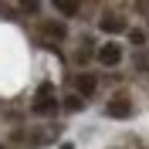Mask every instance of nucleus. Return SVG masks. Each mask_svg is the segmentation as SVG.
Returning <instances> with one entry per match:
<instances>
[{
  "mask_svg": "<svg viewBox=\"0 0 149 149\" xmlns=\"http://www.w3.org/2000/svg\"><path fill=\"white\" fill-rule=\"evenodd\" d=\"M88 58H92V51H88V47H81V51H78V54H74V61H81V65H85V61H88Z\"/></svg>",
  "mask_w": 149,
  "mask_h": 149,
  "instance_id": "10",
  "label": "nucleus"
},
{
  "mask_svg": "<svg viewBox=\"0 0 149 149\" xmlns=\"http://www.w3.org/2000/svg\"><path fill=\"white\" fill-rule=\"evenodd\" d=\"M95 58H98V65H102V68H119L122 58H125V51H122V44L109 41V44H102L98 51H95Z\"/></svg>",
  "mask_w": 149,
  "mask_h": 149,
  "instance_id": "2",
  "label": "nucleus"
},
{
  "mask_svg": "<svg viewBox=\"0 0 149 149\" xmlns=\"http://www.w3.org/2000/svg\"><path fill=\"white\" fill-rule=\"evenodd\" d=\"M105 115H109V119H129V115H132V109H129V98L115 95V98L109 102V109H105Z\"/></svg>",
  "mask_w": 149,
  "mask_h": 149,
  "instance_id": "6",
  "label": "nucleus"
},
{
  "mask_svg": "<svg viewBox=\"0 0 149 149\" xmlns=\"http://www.w3.org/2000/svg\"><path fill=\"white\" fill-rule=\"evenodd\" d=\"M31 112H34V115H44V119L58 112V98H54V85H51V81H44L34 92V98H31Z\"/></svg>",
  "mask_w": 149,
  "mask_h": 149,
  "instance_id": "1",
  "label": "nucleus"
},
{
  "mask_svg": "<svg viewBox=\"0 0 149 149\" xmlns=\"http://www.w3.org/2000/svg\"><path fill=\"white\" fill-rule=\"evenodd\" d=\"M71 85H74V95H81V98H92V95L98 92V78L88 74V71H78L71 78Z\"/></svg>",
  "mask_w": 149,
  "mask_h": 149,
  "instance_id": "4",
  "label": "nucleus"
},
{
  "mask_svg": "<svg viewBox=\"0 0 149 149\" xmlns=\"http://www.w3.org/2000/svg\"><path fill=\"white\" fill-rule=\"evenodd\" d=\"M54 10L65 14V17H78L81 14V3H65V0H54Z\"/></svg>",
  "mask_w": 149,
  "mask_h": 149,
  "instance_id": "8",
  "label": "nucleus"
},
{
  "mask_svg": "<svg viewBox=\"0 0 149 149\" xmlns=\"http://www.w3.org/2000/svg\"><path fill=\"white\" fill-rule=\"evenodd\" d=\"M61 149H74V146H71V142H61Z\"/></svg>",
  "mask_w": 149,
  "mask_h": 149,
  "instance_id": "11",
  "label": "nucleus"
},
{
  "mask_svg": "<svg viewBox=\"0 0 149 149\" xmlns=\"http://www.w3.org/2000/svg\"><path fill=\"white\" fill-rule=\"evenodd\" d=\"M0 149H7V146H0Z\"/></svg>",
  "mask_w": 149,
  "mask_h": 149,
  "instance_id": "12",
  "label": "nucleus"
},
{
  "mask_svg": "<svg viewBox=\"0 0 149 149\" xmlns=\"http://www.w3.org/2000/svg\"><path fill=\"white\" fill-rule=\"evenodd\" d=\"M41 34H44V41L51 47L54 44H61L68 37V27H65V20H58V17H51V20H41Z\"/></svg>",
  "mask_w": 149,
  "mask_h": 149,
  "instance_id": "3",
  "label": "nucleus"
},
{
  "mask_svg": "<svg viewBox=\"0 0 149 149\" xmlns=\"http://www.w3.org/2000/svg\"><path fill=\"white\" fill-rule=\"evenodd\" d=\"M125 27H129V24H125V17H119L115 10H105L102 17H98V31H105V34H122Z\"/></svg>",
  "mask_w": 149,
  "mask_h": 149,
  "instance_id": "5",
  "label": "nucleus"
},
{
  "mask_svg": "<svg viewBox=\"0 0 149 149\" xmlns=\"http://www.w3.org/2000/svg\"><path fill=\"white\" fill-rule=\"evenodd\" d=\"M125 37H129L132 47H142V44H146V31H142V27H129V31H125Z\"/></svg>",
  "mask_w": 149,
  "mask_h": 149,
  "instance_id": "9",
  "label": "nucleus"
},
{
  "mask_svg": "<svg viewBox=\"0 0 149 149\" xmlns=\"http://www.w3.org/2000/svg\"><path fill=\"white\" fill-rule=\"evenodd\" d=\"M61 109H65V112H71V115H78V112H85V109H88V105H85V98H81V95L68 92L65 98H61Z\"/></svg>",
  "mask_w": 149,
  "mask_h": 149,
  "instance_id": "7",
  "label": "nucleus"
}]
</instances>
